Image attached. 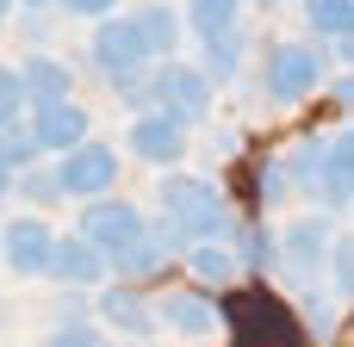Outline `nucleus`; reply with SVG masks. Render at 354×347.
<instances>
[{
    "label": "nucleus",
    "instance_id": "nucleus-2",
    "mask_svg": "<svg viewBox=\"0 0 354 347\" xmlns=\"http://www.w3.org/2000/svg\"><path fill=\"white\" fill-rule=\"evenodd\" d=\"M149 99H162V118H174L187 130L212 112V81L193 62H156L149 68Z\"/></svg>",
    "mask_w": 354,
    "mask_h": 347
},
{
    "label": "nucleus",
    "instance_id": "nucleus-18",
    "mask_svg": "<svg viewBox=\"0 0 354 347\" xmlns=\"http://www.w3.org/2000/svg\"><path fill=\"white\" fill-rule=\"evenodd\" d=\"M243 50H249V43H243L236 25H230V31H212V37H205V62H199V75H205L212 87H218V81H236V75H243Z\"/></svg>",
    "mask_w": 354,
    "mask_h": 347
},
{
    "label": "nucleus",
    "instance_id": "nucleus-25",
    "mask_svg": "<svg viewBox=\"0 0 354 347\" xmlns=\"http://www.w3.org/2000/svg\"><path fill=\"white\" fill-rule=\"evenodd\" d=\"M336 304H342L336 292H305V329H311L317 341L336 335Z\"/></svg>",
    "mask_w": 354,
    "mask_h": 347
},
{
    "label": "nucleus",
    "instance_id": "nucleus-21",
    "mask_svg": "<svg viewBox=\"0 0 354 347\" xmlns=\"http://www.w3.org/2000/svg\"><path fill=\"white\" fill-rule=\"evenodd\" d=\"M236 12H243V0H187V19H193V31H199V37L230 31V25H236Z\"/></svg>",
    "mask_w": 354,
    "mask_h": 347
},
{
    "label": "nucleus",
    "instance_id": "nucleus-17",
    "mask_svg": "<svg viewBox=\"0 0 354 347\" xmlns=\"http://www.w3.org/2000/svg\"><path fill=\"white\" fill-rule=\"evenodd\" d=\"M187 267H193V279H199V286H236V279H243V267H236V255H230V242H224V236L193 242V248H187Z\"/></svg>",
    "mask_w": 354,
    "mask_h": 347
},
{
    "label": "nucleus",
    "instance_id": "nucleus-12",
    "mask_svg": "<svg viewBox=\"0 0 354 347\" xmlns=\"http://www.w3.org/2000/svg\"><path fill=\"white\" fill-rule=\"evenodd\" d=\"M50 224H37V217H19V224H6L0 230V261L19 273V279H37L44 267H50Z\"/></svg>",
    "mask_w": 354,
    "mask_h": 347
},
{
    "label": "nucleus",
    "instance_id": "nucleus-24",
    "mask_svg": "<svg viewBox=\"0 0 354 347\" xmlns=\"http://www.w3.org/2000/svg\"><path fill=\"white\" fill-rule=\"evenodd\" d=\"M286 192H292V186H286V168L268 155V161L255 168V205H261V211H274V205H286Z\"/></svg>",
    "mask_w": 354,
    "mask_h": 347
},
{
    "label": "nucleus",
    "instance_id": "nucleus-10",
    "mask_svg": "<svg viewBox=\"0 0 354 347\" xmlns=\"http://www.w3.org/2000/svg\"><path fill=\"white\" fill-rule=\"evenodd\" d=\"M156 310V329H174V335H187V341H212L218 329H224V310L212 304V298H199V292H174V298H162V304H149Z\"/></svg>",
    "mask_w": 354,
    "mask_h": 347
},
{
    "label": "nucleus",
    "instance_id": "nucleus-28",
    "mask_svg": "<svg viewBox=\"0 0 354 347\" xmlns=\"http://www.w3.org/2000/svg\"><path fill=\"white\" fill-rule=\"evenodd\" d=\"M112 93H118V106L143 112V106H149V68H143V75H112Z\"/></svg>",
    "mask_w": 354,
    "mask_h": 347
},
{
    "label": "nucleus",
    "instance_id": "nucleus-14",
    "mask_svg": "<svg viewBox=\"0 0 354 347\" xmlns=\"http://www.w3.org/2000/svg\"><path fill=\"white\" fill-rule=\"evenodd\" d=\"M19 93H25L31 106L75 99V68H68L62 56H50V50H31V56H25V68H19Z\"/></svg>",
    "mask_w": 354,
    "mask_h": 347
},
{
    "label": "nucleus",
    "instance_id": "nucleus-22",
    "mask_svg": "<svg viewBox=\"0 0 354 347\" xmlns=\"http://www.w3.org/2000/svg\"><path fill=\"white\" fill-rule=\"evenodd\" d=\"M12 192H25L31 205H62V186H56V168H37V161L12 174Z\"/></svg>",
    "mask_w": 354,
    "mask_h": 347
},
{
    "label": "nucleus",
    "instance_id": "nucleus-29",
    "mask_svg": "<svg viewBox=\"0 0 354 347\" xmlns=\"http://www.w3.org/2000/svg\"><path fill=\"white\" fill-rule=\"evenodd\" d=\"M44 347H106V341H100L87 323H75V329H50V335H44Z\"/></svg>",
    "mask_w": 354,
    "mask_h": 347
},
{
    "label": "nucleus",
    "instance_id": "nucleus-27",
    "mask_svg": "<svg viewBox=\"0 0 354 347\" xmlns=\"http://www.w3.org/2000/svg\"><path fill=\"white\" fill-rule=\"evenodd\" d=\"M330 273H336V298H348L354 292V242H330Z\"/></svg>",
    "mask_w": 354,
    "mask_h": 347
},
{
    "label": "nucleus",
    "instance_id": "nucleus-15",
    "mask_svg": "<svg viewBox=\"0 0 354 347\" xmlns=\"http://www.w3.org/2000/svg\"><path fill=\"white\" fill-rule=\"evenodd\" d=\"M131 25H137V37H143L149 62H174V50H180V12H174L168 0L137 6V12H131Z\"/></svg>",
    "mask_w": 354,
    "mask_h": 347
},
{
    "label": "nucleus",
    "instance_id": "nucleus-8",
    "mask_svg": "<svg viewBox=\"0 0 354 347\" xmlns=\"http://www.w3.org/2000/svg\"><path fill=\"white\" fill-rule=\"evenodd\" d=\"M330 217H299V224H286V236H280V248H274V267H286L292 279H317L324 273V261H330Z\"/></svg>",
    "mask_w": 354,
    "mask_h": 347
},
{
    "label": "nucleus",
    "instance_id": "nucleus-1",
    "mask_svg": "<svg viewBox=\"0 0 354 347\" xmlns=\"http://www.w3.org/2000/svg\"><path fill=\"white\" fill-rule=\"evenodd\" d=\"M162 224L193 248V242H212V236H224L230 230V205H224V192L212 186V180H199V174H168L162 180Z\"/></svg>",
    "mask_w": 354,
    "mask_h": 347
},
{
    "label": "nucleus",
    "instance_id": "nucleus-7",
    "mask_svg": "<svg viewBox=\"0 0 354 347\" xmlns=\"http://www.w3.org/2000/svg\"><path fill=\"white\" fill-rule=\"evenodd\" d=\"M311 199H317L324 211H348V199H354V149H348V130L317 137V180H311Z\"/></svg>",
    "mask_w": 354,
    "mask_h": 347
},
{
    "label": "nucleus",
    "instance_id": "nucleus-16",
    "mask_svg": "<svg viewBox=\"0 0 354 347\" xmlns=\"http://www.w3.org/2000/svg\"><path fill=\"white\" fill-rule=\"evenodd\" d=\"M93 310H100V317H106L112 329H124V335H137V341H143V335L156 329V310H149V304L137 298V286H106V292L93 298Z\"/></svg>",
    "mask_w": 354,
    "mask_h": 347
},
{
    "label": "nucleus",
    "instance_id": "nucleus-33",
    "mask_svg": "<svg viewBox=\"0 0 354 347\" xmlns=\"http://www.w3.org/2000/svg\"><path fill=\"white\" fill-rule=\"evenodd\" d=\"M261 6H286V0H261Z\"/></svg>",
    "mask_w": 354,
    "mask_h": 347
},
{
    "label": "nucleus",
    "instance_id": "nucleus-5",
    "mask_svg": "<svg viewBox=\"0 0 354 347\" xmlns=\"http://www.w3.org/2000/svg\"><path fill=\"white\" fill-rule=\"evenodd\" d=\"M143 224H149V217H143L131 199H87V205H81V242L100 248L106 261H112L118 248H131V242L143 236Z\"/></svg>",
    "mask_w": 354,
    "mask_h": 347
},
{
    "label": "nucleus",
    "instance_id": "nucleus-6",
    "mask_svg": "<svg viewBox=\"0 0 354 347\" xmlns=\"http://www.w3.org/2000/svg\"><path fill=\"white\" fill-rule=\"evenodd\" d=\"M87 50H93V62H100L106 81H112V75H143V68H149V50H143V37H137L131 12H106Z\"/></svg>",
    "mask_w": 354,
    "mask_h": 347
},
{
    "label": "nucleus",
    "instance_id": "nucleus-19",
    "mask_svg": "<svg viewBox=\"0 0 354 347\" xmlns=\"http://www.w3.org/2000/svg\"><path fill=\"white\" fill-rule=\"evenodd\" d=\"M224 242H230L236 267H249V273H268V267H274V236H268L261 224H230Z\"/></svg>",
    "mask_w": 354,
    "mask_h": 347
},
{
    "label": "nucleus",
    "instance_id": "nucleus-4",
    "mask_svg": "<svg viewBox=\"0 0 354 347\" xmlns=\"http://www.w3.org/2000/svg\"><path fill=\"white\" fill-rule=\"evenodd\" d=\"M112 180H118V155L106 149V143H75L68 155H56V186H62V199H106L112 192Z\"/></svg>",
    "mask_w": 354,
    "mask_h": 347
},
{
    "label": "nucleus",
    "instance_id": "nucleus-32",
    "mask_svg": "<svg viewBox=\"0 0 354 347\" xmlns=\"http://www.w3.org/2000/svg\"><path fill=\"white\" fill-rule=\"evenodd\" d=\"M12 6H25V12H44V6H50V0H12Z\"/></svg>",
    "mask_w": 354,
    "mask_h": 347
},
{
    "label": "nucleus",
    "instance_id": "nucleus-31",
    "mask_svg": "<svg viewBox=\"0 0 354 347\" xmlns=\"http://www.w3.org/2000/svg\"><path fill=\"white\" fill-rule=\"evenodd\" d=\"M0 199H12V174L6 168H0Z\"/></svg>",
    "mask_w": 354,
    "mask_h": 347
},
{
    "label": "nucleus",
    "instance_id": "nucleus-20",
    "mask_svg": "<svg viewBox=\"0 0 354 347\" xmlns=\"http://www.w3.org/2000/svg\"><path fill=\"white\" fill-rule=\"evenodd\" d=\"M305 19H311L317 37H330V43L342 50L348 31H354V0H305Z\"/></svg>",
    "mask_w": 354,
    "mask_h": 347
},
{
    "label": "nucleus",
    "instance_id": "nucleus-26",
    "mask_svg": "<svg viewBox=\"0 0 354 347\" xmlns=\"http://www.w3.org/2000/svg\"><path fill=\"white\" fill-rule=\"evenodd\" d=\"M19 112H25V93H19V68H6V62H0V130H6V124H19Z\"/></svg>",
    "mask_w": 354,
    "mask_h": 347
},
{
    "label": "nucleus",
    "instance_id": "nucleus-23",
    "mask_svg": "<svg viewBox=\"0 0 354 347\" xmlns=\"http://www.w3.org/2000/svg\"><path fill=\"white\" fill-rule=\"evenodd\" d=\"M31 161H37L31 130H25V124H6V130H0V168H6V174H19V168H31Z\"/></svg>",
    "mask_w": 354,
    "mask_h": 347
},
{
    "label": "nucleus",
    "instance_id": "nucleus-9",
    "mask_svg": "<svg viewBox=\"0 0 354 347\" xmlns=\"http://www.w3.org/2000/svg\"><path fill=\"white\" fill-rule=\"evenodd\" d=\"M31 143L37 155H68L75 143H87V112L75 99H50V106H31Z\"/></svg>",
    "mask_w": 354,
    "mask_h": 347
},
{
    "label": "nucleus",
    "instance_id": "nucleus-3",
    "mask_svg": "<svg viewBox=\"0 0 354 347\" xmlns=\"http://www.w3.org/2000/svg\"><path fill=\"white\" fill-rule=\"evenodd\" d=\"M261 81H268V99L274 106H299V99H311L324 87V56L311 43H274Z\"/></svg>",
    "mask_w": 354,
    "mask_h": 347
},
{
    "label": "nucleus",
    "instance_id": "nucleus-13",
    "mask_svg": "<svg viewBox=\"0 0 354 347\" xmlns=\"http://www.w3.org/2000/svg\"><path fill=\"white\" fill-rule=\"evenodd\" d=\"M50 279H62L68 292H87V286H100L106 279V255L100 248H87L81 236H56L50 242V267H44Z\"/></svg>",
    "mask_w": 354,
    "mask_h": 347
},
{
    "label": "nucleus",
    "instance_id": "nucleus-30",
    "mask_svg": "<svg viewBox=\"0 0 354 347\" xmlns=\"http://www.w3.org/2000/svg\"><path fill=\"white\" fill-rule=\"evenodd\" d=\"M50 6H62V12H75V19H106L118 0H50Z\"/></svg>",
    "mask_w": 354,
    "mask_h": 347
},
{
    "label": "nucleus",
    "instance_id": "nucleus-11",
    "mask_svg": "<svg viewBox=\"0 0 354 347\" xmlns=\"http://www.w3.org/2000/svg\"><path fill=\"white\" fill-rule=\"evenodd\" d=\"M124 149H131L137 161H149V168H174V161L187 155V130H180L174 118H162V112H143V118L131 124Z\"/></svg>",
    "mask_w": 354,
    "mask_h": 347
}]
</instances>
